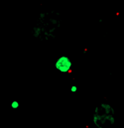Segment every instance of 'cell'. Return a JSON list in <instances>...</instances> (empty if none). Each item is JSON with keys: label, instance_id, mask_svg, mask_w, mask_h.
Masks as SVG:
<instances>
[{"label": "cell", "instance_id": "cell-1", "mask_svg": "<svg viewBox=\"0 0 124 128\" xmlns=\"http://www.w3.org/2000/svg\"><path fill=\"white\" fill-rule=\"evenodd\" d=\"M55 66L56 68L61 72H64V74H66V72H70L72 70V61L68 57L66 56H62L60 57L57 61H56V64H55Z\"/></svg>", "mask_w": 124, "mask_h": 128}, {"label": "cell", "instance_id": "cell-3", "mask_svg": "<svg viewBox=\"0 0 124 128\" xmlns=\"http://www.w3.org/2000/svg\"><path fill=\"white\" fill-rule=\"evenodd\" d=\"M76 90H78L76 86H72L70 88V92H76Z\"/></svg>", "mask_w": 124, "mask_h": 128}, {"label": "cell", "instance_id": "cell-2", "mask_svg": "<svg viewBox=\"0 0 124 128\" xmlns=\"http://www.w3.org/2000/svg\"><path fill=\"white\" fill-rule=\"evenodd\" d=\"M19 102L17 101V100H13L12 102H11V104H10V106H11V108L12 109H17L18 107H19Z\"/></svg>", "mask_w": 124, "mask_h": 128}]
</instances>
